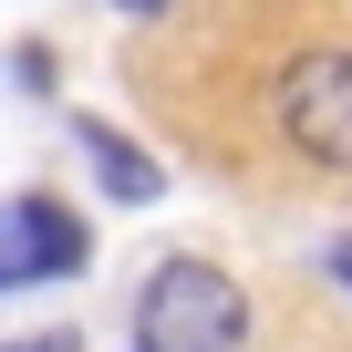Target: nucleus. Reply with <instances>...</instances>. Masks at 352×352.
Masks as SVG:
<instances>
[{
    "instance_id": "1",
    "label": "nucleus",
    "mask_w": 352,
    "mask_h": 352,
    "mask_svg": "<svg viewBox=\"0 0 352 352\" xmlns=\"http://www.w3.org/2000/svg\"><path fill=\"white\" fill-rule=\"evenodd\" d=\"M249 342V290L218 259H155L135 300V352H239Z\"/></svg>"
},
{
    "instance_id": "7",
    "label": "nucleus",
    "mask_w": 352,
    "mask_h": 352,
    "mask_svg": "<svg viewBox=\"0 0 352 352\" xmlns=\"http://www.w3.org/2000/svg\"><path fill=\"white\" fill-rule=\"evenodd\" d=\"M124 11H166V0H124Z\"/></svg>"
},
{
    "instance_id": "5",
    "label": "nucleus",
    "mask_w": 352,
    "mask_h": 352,
    "mask_svg": "<svg viewBox=\"0 0 352 352\" xmlns=\"http://www.w3.org/2000/svg\"><path fill=\"white\" fill-rule=\"evenodd\" d=\"M11 352H83L73 331H42V342H11Z\"/></svg>"
},
{
    "instance_id": "2",
    "label": "nucleus",
    "mask_w": 352,
    "mask_h": 352,
    "mask_svg": "<svg viewBox=\"0 0 352 352\" xmlns=\"http://www.w3.org/2000/svg\"><path fill=\"white\" fill-rule=\"evenodd\" d=\"M270 114H280V135H290L311 166L352 176V52H342V42L290 52L280 83H270Z\"/></svg>"
},
{
    "instance_id": "4",
    "label": "nucleus",
    "mask_w": 352,
    "mask_h": 352,
    "mask_svg": "<svg viewBox=\"0 0 352 352\" xmlns=\"http://www.w3.org/2000/svg\"><path fill=\"white\" fill-rule=\"evenodd\" d=\"M83 155L104 166V187H114L124 208H145V197H166V176H155V155H145V145H124L114 124H83Z\"/></svg>"
},
{
    "instance_id": "3",
    "label": "nucleus",
    "mask_w": 352,
    "mask_h": 352,
    "mask_svg": "<svg viewBox=\"0 0 352 352\" xmlns=\"http://www.w3.org/2000/svg\"><path fill=\"white\" fill-rule=\"evenodd\" d=\"M83 270V218L73 208H0V300L32 290V280H73Z\"/></svg>"
},
{
    "instance_id": "6",
    "label": "nucleus",
    "mask_w": 352,
    "mask_h": 352,
    "mask_svg": "<svg viewBox=\"0 0 352 352\" xmlns=\"http://www.w3.org/2000/svg\"><path fill=\"white\" fill-rule=\"evenodd\" d=\"M331 270H342V290H352V239H342V249H331Z\"/></svg>"
}]
</instances>
